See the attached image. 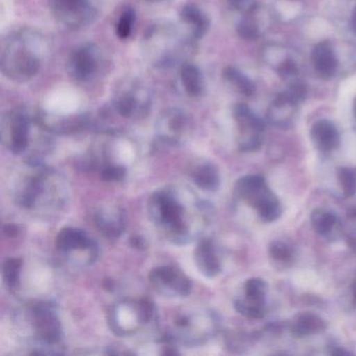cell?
I'll return each mask as SVG.
<instances>
[{
	"instance_id": "cell-1",
	"label": "cell",
	"mask_w": 356,
	"mask_h": 356,
	"mask_svg": "<svg viewBox=\"0 0 356 356\" xmlns=\"http://www.w3.org/2000/svg\"><path fill=\"white\" fill-rule=\"evenodd\" d=\"M149 218L166 241L183 245L201 237L213 209L207 202L182 187H162L147 202Z\"/></svg>"
},
{
	"instance_id": "cell-2",
	"label": "cell",
	"mask_w": 356,
	"mask_h": 356,
	"mask_svg": "<svg viewBox=\"0 0 356 356\" xmlns=\"http://www.w3.org/2000/svg\"><path fill=\"white\" fill-rule=\"evenodd\" d=\"M67 183L62 175L41 161L26 164L14 184V201L19 207L40 214L59 211L68 199Z\"/></svg>"
},
{
	"instance_id": "cell-3",
	"label": "cell",
	"mask_w": 356,
	"mask_h": 356,
	"mask_svg": "<svg viewBox=\"0 0 356 356\" xmlns=\"http://www.w3.org/2000/svg\"><path fill=\"white\" fill-rule=\"evenodd\" d=\"M49 53V42L42 33L30 28L14 31L1 44V72L17 84L30 82L42 70Z\"/></svg>"
},
{
	"instance_id": "cell-4",
	"label": "cell",
	"mask_w": 356,
	"mask_h": 356,
	"mask_svg": "<svg viewBox=\"0 0 356 356\" xmlns=\"http://www.w3.org/2000/svg\"><path fill=\"white\" fill-rule=\"evenodd\" d=\"M193 40L182 26L172 22H159L152 24L141 41L145 61L158 70L180 67L195 51Z\"/></svg>"
},
{
	"instance_id": "cell-5",
	"label": "cell",
	"mask_w": 356,
	"mask_h": 356,
	"mask_svg": "<svg viewBox=\"0 0 356 356\" xmlns=\"http://www.w3.org/2000/svg\"><path fill=\"white\" fill-rule=\"evenodd\" d=\"M51 135L53 133L41 122L38 113H31L26 108H14L1 118V141L15 155L29 154L31 158L33 145L37 147L38 154L45 153L51 147Z\"/></svg>"
},
{
	"instance_id": "cell-6",
	"label": "cell",
	"mask_w": 356,
	"mask_h": 356,
	"mask_svg": "<svg viewBox=\"0 0 356 356\" xmlns=\"http://www.w3.org/2000/svg\"><path fill=\"white\" fill-rule=\"evenodd\" d=\"M218 329L216 314L205 309L184 312L176 316L166 334L170 345L195 346L208 341Z\"/></svg>"
},
{
	"instance_id": "cell-7",
	"label": "cell",
	"mask_w": 356,
	"mask_h": 356,
	"mask_svg": "<svg viewBox=\"0 0 356 356\" xmlns=\"http://www.w3.org/2000/svg\"><path fill=\"white\" fill-rule=\"evenodd\" d=\"M153 105V92L147 83L137 78L120 81L114 89L112 106L120 118L141 120L149 115Z\"/></svg>"
},
{
	"instance_id": "cell-8",
	"label": "cell",
	"mask_w": 356,
	"mask_h": 356,
	"mask_svg": "<svg viewBox=\"0 0 356 356\" xmlns=\"http://www.w3.org/2000/svg\"><path fill=\"white\" fill-rule=\"evenodd\" d=\"M234 195L257 211L261 220L272 222L280 218L282 207L277 195L270 191L264 177L249 175L236 181Z\"/></svg>"
},
{
	"instance_id": "cell-9",
	"label": "cell",
	"mask_w": 356,
	"mask_h": 356,
	"mask_svg": "<svg viewBox=\"0 0 356 356\" xmlns=\"http://www.w3.org/2000/svg\"><path fill=\"white\" fill-rule=\"evenodd\" d=\"M154 314L155 306L149 299H124L112 307L110 328L120 337L135 334L151 322Z\"/></svg>"
},
{
	"instance_id": "cell-10",
	"label": "cell",
	"mask_w": 356,
	"mask_h": 356,
	"mask_svg": "<svg viewBox=\"0 0 356 356\" xmlns=\"http://www.w3.org/2000/svg\"><path fill=\"white\" fill-rule=\"evenodd\" d=\"M108 59L105 51L95 43L76 47L68 57L66 70L78 84H90L105 74Z\"/></svg>"
},
{
	"instance_id": "cell-11",
	"label": "cell",
	"mask_w": 356,
	"mask_h": 356,
	"mask_svg": "<svg viewBox=\"0 0 356 356\" xmlns=\"http://www.w3.org/2000/svg\"><path fill=\"white\" fill-rule=\"evenodd\" d=\"M24 320L34 341L44 349L56 347L61 341V321L51 303L40 302L29 306L24 312Z\"/></svg>"
},
{
	"instance_id": "cell-12",
	"label": "cell",
	"mask_w": 356,
	"mask_h": 356,
	"mask_svg": "<svg viewBox=\"0 0 356 356\" xmlns=\"http://www.w3.org/2000/svg\"><path fill=\"white\" fill-rule=\"evenodd\" d=\"M56 248L68 262L76 266H90L99 255L97 243L84 230L74 227L58 233Z\"/></svg>"
},
{
	"instance_id": "cell-13",
	"label": "cell",
	"mask_w": 356,
	"mask_h": 356,
	"mask_svg": "<svg viewBox=\"0 0 356 356\" xmlns=\"http://www.w3.org/2000/svg\"><path fill=\"white\" fill-rule=\"evenodd\" d=\"M51 15L64 28L76 31L95 22L99 8L91 0H49Z\"/></svg>"
},
{
	"instance_id": "cell-14",
	"label": "cell",
	"mask_w": 356,
	"mask_h": 356,
	"mask_svg": "<svg viewBox=\"0 0 356 356\" xmlns=\"http://www.w3.org/2000/svg\"><path fill=\"white\" fill-rule=\"evenodd\" d=\"M193 122L186 111L180 108H168L156 120V137L163 145L177 147L187 140Z\"/></svg>"
},
{
	"instance_id": "cell-15",
	"label": "cell",
	"mask_w": 356,
	"mask_h": 356,
	"mask_svg": "<svg viewBox=\"0 0 356 356\" xmlns=\"http://www.w3.org/2000/svg\"><path fill=\"white\" fill-rule=\"evenodd\" d=\"M233 118L238 127L239 151L250 153L259 149L264 143V122L245 104L235 106Z\"/></svg>"
},
{
	"instance_id": "cell-16",
	"label": "cell",
	"mask_w": 356,
	"mask_h": 356,
	"mask_svg": "<svg viewBox=\"0 0 356 356\" xmlns=\"http://www.w3.org/2000/svg\"><path fill=\"white\" fill-rule=\"evenodd\" d=\"M149 281L151 286L164 297H186L191 291L188 277L174 266H156L149 272Z\"/></svg>"
},
{
	"instance_id": "cell-17",
	"label": "cell",
	"mask_w": 356,
	"mask_h": 356,
	"mask_svg": "<svg viewBox=\"0 0 356 356\" xmlns=\"http://www.w3.org/2000/svg\"><path fill=\"white\" fill-rule=\"evenodd\" d=\"M266 293L268 283L264 279H248L243 284V297L234 301L235 309L249 320H260L266 312Z\"/></svg>"
},
{
	"instance_id": "cell-18",
	"label": "cell",
	"mask_w": 356,
	"mask_h": 356,
	"mask_svg": "<svg viewBox=\"0 0 356 356\" xmlns=\"http://www.w3.org/2000/svg\"><path fill=\"white\" fill-rule=\"evenodd\" d=\"M93 222L97 230L107 238H118L126 230V214L120 206L106 205L97 208L93 214Z\"/></svg>"
},
{
	"instance_id": "cell-19",
	"label": "cell",
	"mask_w": 356,
	"mask_h": 356,
	"mask_svg": "<svg viewBox=\"0 0 356 356\" xmlns=\"http://www.w3.org/2000/svg\"><path fill=\"white\" fill-rule=\"evenodd\" d=\"M180 24L185 32L197 41L203 38L209 30V18L195 3H187L180 12Z\"/></svg>"
},
{
	"instance_id": "cell-20",
	"label": "cell",
	"mask_w": 356,
	"mask_h": 356,
	"mask_svg": "<svg viewBox=\"0 0 356 356\" xmlns=\"http://www.w3.org/2000/svg\"><path fill=\"white\" fill-rule=\"evenodd\" d=\"M195 262L197 270L207 277L214 278L222 272V262L211 239H202L195 250Z\"/></svg>"
},
{
	"instance_id": "cell-21",
	"label": "cell",
	"mask_w": 356,
	"mask_h": 356,
	"mask_svg": "<svg viewBox=\"0 0 356 356\" xmlns=\"http://www.w3.org/2000/svg\"><path fill=\"white\" fill-rule=\"evenodd\" d=\"M310 139L318 151L328 153L339 145V134L334 124L329 120H318L310 130Z\"/></svg>"
},
{
	"instance_id": "cell-22",
	"label": "cell",
	"mask_w": 356,
	"mask_h": 356,
	"mask_svg": "<svg viewBox=\"0 0 356 356\" xmlns=\"http://www.w3.org/2000/svg\"><path fill=\"white\" fill-rule=\"evenodd\" d=\"M312 229L316 234L327 239H339L343 233L341 220L332 212L316 208L310 214Z\"/></svg>"
},
{
	"instance_id": "cell-23",
	"label": "cell",
	"mask_w": 356,
	"mask_h": 356,
	"mask_svg": "<svg viewBox=\"0 0 356 356\" xmlns=\"http://www.w3.org/2000/svg\"><path fill=\"white\" fill-rule=\"evenodd\" d=\"M296 105L286 92L279 93L268 110V122L277 128H289L293 124Z\"/></svg>"
},
{
	"instance_id": "cell-24",
	"label": "cell",
	"mask_w": 356,
	"mask_h": 356,
	"mask_svg": "<svg viewBox=\"0 0 356 356\" xmlns=\"http://www.w3.org/2000/svg\"><path fill=\"white\" fill-rule=\"evenodd\" d=\"M327 329V323L314 312L297 314L291 325V332L297 339L320 334Z\"/></svg>"
},
{
	"instance_id": "cell-25",
	"label": "cell",
	"mask_w": 356,
	"mask_h": 356,
	"mask_svg": "<svg viewBox=\"0 0 356 356\" xmlns=\"http://www.w3.org/2000/svg\"><path fill=\"white\" fill-rule=\"evenodd\" d=\"M179 81L185 95L189 97H200L205 92L203 74L195 64L185 62L180 66Z\"/></svg>"
},
{
	"instance_id": "cell-26",
	"label": "cell",
	"mask_w": 356,
	"mask_h": 356,
	"mask_svg": "<svg viewBox=\"0 0 356 356\" xmlns=\"http://www.w3.org/2000/svg\"><path fill=\"white\" fill-rule=\"evenodd\" d=\"M312 61L314 70L322 78H332L337 72V57L329 43L321 42L316 45L312 51Z\"/></svg>"
},
{
	"instance_id": "cell-27",
	"label": "cell",
	"mask_w": 356,
	"mask_h": 356,
	"mask_svg": "<svg viewBox=\"0 0 356 356\" xmlns=\"http://www.w3.org/2000/svg\"><path fill=\"white\" fill-rule=\"evenodd\" d=\"M191 180L199 188L214 191L220 187V176L218 168L210 162H201L193 168Z\"/></svg>"
},
{
	"instance_id": "cell-28",
	"label": "cell",
	"mask_w": 356,
	"mask_h": 356,
	"mask_svg": "<svg viewBox=\"0 0 356 356\" xmlns=\"http://www.w3.org/2000/svg\"><path fill=\"white\" fill-rule=\"evenodd\" d=\"M222 76H224L225 80L232 84L241 95H245V97H251L255 92V85L237 68H225Z\"/></svg>"
},
{
	"instance_id": "cell-29",
	"label": "cell",
	"mask_w": 356,
	"mask_h": 356,
	"mask_svg": "<svg viewBox=\"0 0 356 356\" xmlns=\"http://www.w3.org/2000/svg\"><path fill=\"white\" fill-rule=\"evenodd\" d=\"M22 260L20 258H9L3 266V281L10 291L19 289L20 275H22Z\"/></svg>"
},
{
	"instance_id": "cell-30",
	"label": "cell",
	"mask_w": 356,
	"mask_h": 356,
	"mask_svg": "<svg viewBox=\"0 0 356 356\" xmlns=\"http://www.w3.org/2000/svg\"><path fill=\"white\" fill-rule=\"evenodd\" d=\"M268 255L279 266H287L293 264L295 252L293 248L283 241H274L268 247Z\"/></svg>"
},
{
	"instance_id": "cell-31",
	"label": "cell",
	"mask_w": 356,
	"mask_h": 356,
	"mask_svg": "<svg viewBox=\"0 0 356 356\" xmlns=\"http://www.w3.org/2000/svg\"><path fill=\"white\" fill-rule=\"evenodd\" d=\"M337 177L339 186H341V191H343V197H353L356 193L355 170L341 166V168H337Z\"/></svg>"
},
{
	"instance_id": "cell-32",
	"label": "cell",
	"mask_w": 356,
	"mask_h": 356,
	"mask_svg": "<svg viewBox=\"0 0 356 356\" xmlns=\"http://www.w3.org/2000/svg\"><path fill=\"white\" fill-rule=\"evenodd\" d=\"M136 14L132 8H127L120 14L116 22V35L120 39H128L134 30Z\"/></svg>"
},
{
	"instance_id": "cell-33",
	"label": "cell",
	"mask_w": 356,
	"mask_h": 356,
	"mask_svg": "<svg viewBox=\"0 0 356 356\" xmlns=\"http://www.w3.org/2000/svg\"><path fill=\"white\" fill-rule=\"evenodd\" d=\"M126 168L118 164L110 163L101 170V178L107 182L122 181L126 176Z\"/></svg>"
},
{
	"instance_id": "cell-34",
	"label": "cell",
	"mask_w": 356,
	"mask_h": 356,
	"mask_svg": "<svg viewBox=\"0 0 356 356\" xmlns=\"http://www.w3.org/2000/svg\"><path fill=\"white\" fill-rule=\"evenodd\" d=\"M237 33L241 38L247 40H254L259 36L257 26L252 20L243 19L237 26Z\"/></svg>"
},
{
	"instance_id": "cell-35",
	"label": "cell",
	"mask_w": 356,
	"mask_h": 356,
	"mask_svg": "<svg viewBox=\"0 0 356 356\" xmlns=\"http://www.w3.org/2000/svg\"><path fill=\"white\" fill-rule=\"evenodd\" d=\"M286 93L296 104H298L300 103V102L304 101V99H305L306 88L301 83H295V84L289 87Z\"/></svg>"
},
{
	"instance_id": "cell-36",
	"label": "cell",
	"mask_w": 356,
	"mask_h": 356,
	"mask_svg": "<svg viewBox=\"0 0 356 356\" xmlns=\"http://www.w3.org/2000/svg\"><path fill=\"white\" fill-rule=\"evenodd\" d=\"M278 72L282 78H291L297 74V66L291 60H287L279 66Z\"/></svg>"
},
{
	"instance_id": "cell-37",
	"label": "cell",
	"mask_w": 356,
	"mask_h": 356,
	"mask_svg": "<svg viewBox=\"0 0 356 356\" xmlns=\"http://www.w3.org/2000/svg\"><path fill=\"white\" fill-rule=\"evenodd\" d=\"M3 231H5L7 236L9 237L18 236L20 233L19 227L16 226V225H7V226H5V228H3Z\"/></svg>"
},
{
	"instance_id": "cell-38",
	"label": "cell",
	"mask_w": 356,
	"mask_h": 356,
	"mask_svg": "<svg viewBox=\"0 0 356 356\" xmlns=\"http://www.w3.org/2000/svg\"><path fill=\"white\" fill-rule=\"evenodd\" d=\"M133 247L138 248V249H143L145 247V239L141 237H133L132 238Z\"/></svg>"
},
{
	"instance_id": "cell-39",
	"label": "cell",
	"mask_w": 356,
	"mask_h": 356,
	"mask_svg": "<svg viewBox=\"0 0 356 356\" xmlns=\"http://www.w3.org/2000/svg\"><path fill=\"white\" fill-rule=\"evenodd\" d=\"M228 3L235 9L241 10L245 7V0H228Z\"/></svg>"
},
{
	"instance_id": "cell-40",
	"label": "cell",
	"mask_w": 356,
	"mask_h": 356,
	"mask_svg": "<svg viewBox=\"0 0 356 356\" xmlns=\"http://www.w3.org/2000/svg\"><path fill=\"white\" fill-rule=\"evenodd\" d=\"M330 354H332V355H350V352L345 351V350L341 349V348H334V350L333 351L330 352Z\"/></svg>"
},
{
	"instance_id": "cell-41",
	"label": "cell",
	"mask_w": 356,
	"mask_h": 356,
	"mask_svg": "<svg viewBox=\"0 0 356 356\" xmlns=\"http://www.w3.org/2000/svg\"><path fill=\"white\" fill-rule=\"evenodd\" d=\"M91 1L99 8V5H108V3L115 1V0H91Z\"/></svg>"
},
{
	"instance_id": "cell-42",
	"label": "cell",
	"mask_w": 356,
	"mask_h": 356,
	"mask_svg": "<svg viewBox=\"0 0 356 356\" xmlns=\"http://www.w3.org/2000/svg\"><path fill=\"white\" fill-rule=\"evenodd\" d=\"M352 297H353V302L356 305V280L352 284Z\"/></svg>"
},
{
	"instance_id": "cell-43",
	"label": "cell",
	"mask_w": 356,
	"mask_h": 356,
	"mask_svg": "<svg viewBox=\"0 0 356 356\" xmlns=\"http://www.w3.org/2000/svg\"><path fill=\"white\" fill-rule=\"evenodd\" d=\"M352 26H353L354 31L356 33V8L354 9L353 15H352Z\"/></svg>"
},
{
	"instance_id": "cell-44",
	"label": "cell",
	"mask_w": 356,
	"mask_h": 356,
	"mask_svg": "<svg viewBox=\"0 0 356 356\" xmlns=\"http://www.w3.org/2000/svg\"><path fill=\"white\" fill-rule=\"evenodd\" d=\"M149 3H162V1H165V0H147Z\"/></svg>"
},
{
	"instance_id": "cell-45",
	"label": "cell",
	"mask_w": 356,
	"mask_h": 356,
	"mask_svg": "<svg viewBox=\"0 0 356 356\" xmlns=\"http://www.w3.org/2000/svg\"><path fill=\"white\" fill-rule=\"evenodd\" d=\"M354 115H355L356 118V99L355 101H354Z\"/></svg>"
}]
</instances>
